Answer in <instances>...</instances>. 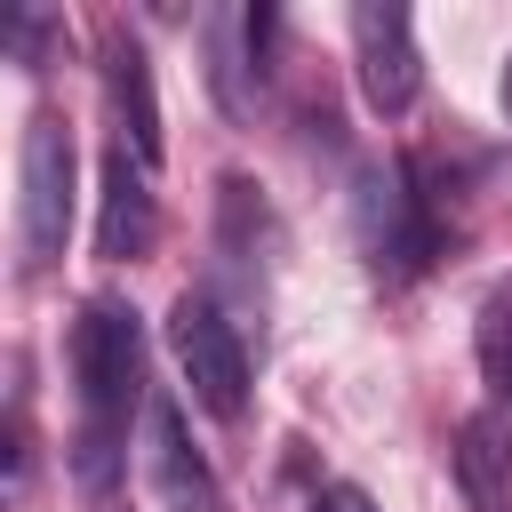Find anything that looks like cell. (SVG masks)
<instances>
[{"mask_svg": "<svg viewBox=\"0 0 512 512\" xmlns=\"http://www.w3.org/2000/svg\"><path fill=\"white\" fill-rule=\"evenodd\" d=\"M72 384H80V440H72V480L80 496H112L120 448H128V408L144 392V328L128 304L96 296L72 328Z\"/></svg>", "mask_w": 512, "mask_h": 512, "instance_id": "obj_1", "label": "cell"}, {"mask_svg": "<svg viewBox=\"0 0 512 512\" xmlns=\"http://www.w3.org/2000/svg\"><path fill=\"white\" fill-rule=\"evenodd\" d=\"M72 200H80V152H72V128L56 112H32L24 120V144H16V264L40 272L64 256L72 240Z\"/></svg>", "mask_w": 512, "mask_h": 512, "instance_id": "obj_2", "label": "cell"}, {"mask_svg": "<svg viewBox=\"0 0 512 512\" xmlns=\"http://www.w3.org/2000/svg\"><path fill=\"white\" fill-rule=\"evenodd\" d=\"M352 216H360V248H368V264H376L384 280L424 272L432 248H440V216H432V200L416 192V160H400V168H368Z\"/></svg>", "mask_w": 512, "mask_h": 512, "instance_id": "obj_3", "label": "cell"}, {"mask_svg": "<svg viewBox=\"0 0 512 512\" xmlns=\"http://www.w3.org/2000/svg\"><path fill=\"white\" fill-rule=\"evenodd\" d=\"M168 344H176V368H184V384H192V400L208 416H240L248 408V352H240L232 320L208 296H176Z\"/></svg>", "mask_w": 512, "mask_h": 512, "instance_id": "obj_4", "label": "cell"}, {"mask_svg": "<svg viewBox=\"0 0 512 512\" xmlns=\"http://www.w3.org/2000/svg\"><path fill=\"white\" fill-rule=\"evenodd\" d=\"M352 64H360V96L376 120H400L424 88V56H416V16L400 0H360L352 8Z\"/></svg>", "mask_w": 512, "mask_h": 512, "instance_id": "obj_5", "label": "cell"}, {"mask_svg": "<svg viewBox=\"0 0 512 512\" xmlns=\"http://www.w3.org/2000/svg\"><path fill=\"white\" fill-rule=\"evenodd\" d=\"M152 240H160L152 168H144L128 144H112V152H104V200H96V256H112V264H136Z\"/></svg>", "mask_w": 512, "mask_h": 512, "instance_id": "obj_6", "label": "cell"}, {"mask_svg": "<svg viewBox=\"0 0 512 512\" xmlns=\"http://www.w3.org/2000/svg\"><path fill=\"white\" fill-rule=\"evenodd\" d=\"M144 472H152V496L168 512H216V480H208L200 448L184 440V408L168 392L144 400Z\"/></svg>", "mask_w": 512, "mask_h": 512, "instance_id": "obj_7", "label": "cell"}, {"mask_svg": "<svg viewBox=\"0 0 512 512\" xmlns=\"http://www.w3.org/2000/svg\"><path fill=\"white\" fill-rule=\"evenodd\" d=\"M104 104H112V120H120V144H128L144 168H160V96H152V64H144V48H136L128 32L104 40Z\"/></svg>", "mask_w": 512, "mask_h": 512, "instance_id": "obj_8", "label": "cell"}, {"mask_svg": "<svg viewBox=\"0 0 512 512\" xmlns=\"http://www.w3.org/2000/svg\"><path fill=\"white\" fill-rule=\"evenodd\" d=\"M456 488L472 512H512V416L472 408L456 424Z\"/></svg>", "mask_w": 512, "mask_h": 512, "instance_id": "obj_9", "label": "cell"}, {"mask_svg": "<svg viewBox=\"0 0 512 512\" xmlns=\"http://www.w3.org/2000/svg\"><path fill=\"white\" fill-rule=\"evenodd\" d=\"M240 16H208V88H216V104L240 120V112H256V88H248V72L256 64H240Z\"/></svg>", "mask_w": 512, "mask_h": 512, "instance_id": "obj_10", "label": "cell"}, {"mask_svg": "<svg viewBox=\"0 0 512 512\" xmlns=\"http://www.w3.org/2000/svg\"><path fill=\"white\" fill-rule=\"evenodd\" d=\"M480 376L496 400H512V288H496L480 304Z\"/></svg>", "mask_w": 512, "mask_h": 512, "instance_id": "obj_11", "label": "cell"}, {"mask_svg": "<svg viewBox=\"0 0 512 512\" xmlns=\"http://www.w3.org/2000/svg\"><path fill=\"white\" fill-rule=\"evenodd\" d=\"M312 512H376V496H368V488H352V480H328V488L312 496Z\"/></svg>", "mask_w": 512, "mask_h": 512, "instance_id": "obj_12", "label": "cell"}, {"mask_svg": "<svg viewBox=\"0 0 512 512\" xmlns=\"http://www.w3.org/2000/svg\"><path fill=\"white\" fill-rule=\"evenodd\" d=\"M504 120H512V56H504Z\"/></svg>", "mask_w": 512, "mask_h": 512, "instance_id": "obj_13", "label": "cell"}]
</instances>
